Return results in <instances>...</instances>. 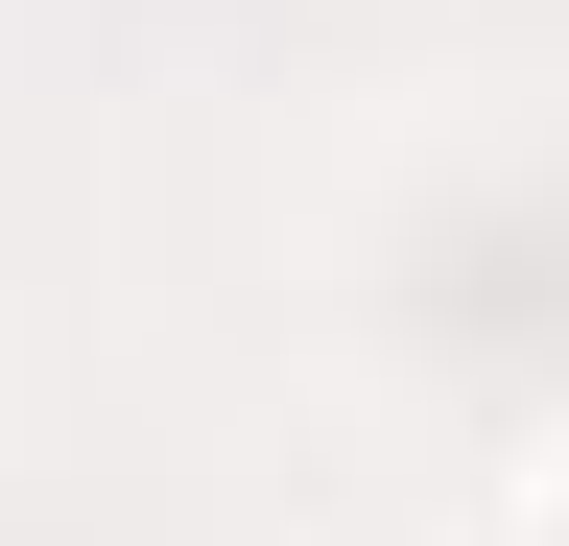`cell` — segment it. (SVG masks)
<instances>
[{
    "label": "cell",
    "mask_w": 569,
    "mask_h": 546,
    "mask_svg": "<svg viewBox=\"0 0 569 546\" xmlns=\"http://www.w3.org/2000/svg\"><path fill=\"white\" fill-rule=\"evenodd\" d=\"M546 546H569V499H546Z\"/></svg>",
    "instance_id": "cell-1"
}]
</instances>
